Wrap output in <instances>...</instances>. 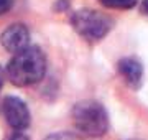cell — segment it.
<instances>
[{
    "instance_id": "6da1fadb",
    "label": "cell",
    "mask_w": 148,
    "mask_h": 140,
    "mask_svg": "<svg viewBox=\"0 0 148 140\" xmlns=\"http://www.w3.org/2000/svg\"><path fill=\"white\" fill-rule=\"evenodd\" d=\"M45 71H46V58L41 49L35 46H28L27 49L16 53L7 66V74L16 86L35 84L45 76Z\"/></svg>"
},
{
    "instance_id": "7a4b0ae2",
    "label": "cell",
    "mask_w": 148,
    "mask_h": 140,
    "mask_svg": "<svg viewBox=\"0 0 148 140\" xmlns=\"http://www.w3.org/2000/svg\"><path fill=\"white\" fill-rule=\"evenodd\" d=\"M74 125L89 137H99L107 132L109 119L106 109L95 101L77 102L73 109Z\"/></svg>"
},
{
    "instance_id": "3957f363",
    "label": "cell",
    "mask_w": 148,
    "mask_h": 140,
    "mask_svg": "<svg viewBox=\"0 0 148 140\" xmlns=\"http://www.w3.org/2000/svg\"><path fill=\"white\" fill-rule=\"evenodd\" d=\"M73 27L87 41H99L110 32L112 20L107 15L95 10H79L73 16Z\"/></svg>"
},
{
    "instance_id": "277c9868",
    "label": "cell",
    "mask_w": 148,
    "mask_h": 140,
    "mask_svg": "<svg viewBox=\"0 0 148 140\" xmlns=\"http://www.w3.org/2000/svg\"><path fill=\"white\" fill-rule=\"evenodd\" d=\"M2 112L12 129L23 130L30 125V110L21 99L8 96L2 102Z\"/></svg>"
},
{
    "instance_id": "5b68a950",
    "label": "cell",
    "mask_w": 148,
    "mask_h": 140,
    "mask_svg": "<svg viewBox=\"0 0 148 140\" xmlns=\"http://www.w3.org/2000/svg\"><path fill=\"white\" fill-rule=\"evenodd\" d=\"M28 40H30V33L27 27L21 23H15L5 30L0 36V41L3 45V48L10 53L16 54L28 48Z\"/></svg>"
},
{
    "instance_id": "8992f818",
    "label": "cell",
    "mask_w": 148,
    "mask_h": 140,
    "mask_svg": "<svg viewBox=\"0 0 148 140\" xmlns=\"http://www.w3.org/2000/svg\"><path fill=\"white\" fill-rule=\"evenodd\" d=\"M117 69L120 73V76L125 79L128 86L132 89H138L142 86V78H143V68L137 59L132 58H123L119 61Z\"/></svg>"
},
{
    "instance_id": "52a82bcc",
    "label": "cell",
    "mask_w": 148,
    "mask_h": 140,
    "mask_svg": "<svg viewBox=\"0 0 148 140\" xmlns=\"http://www.w3.org/2000/svg\"><path fill=\"white\" fill-rule=\"evenodd\" d=\"M102 5L109 7V8H119V10H127V8H132L137 0H101Z\"/></svg>"
},
{
    "instance_id": "ba28073f",
    "label": "cell",
    "mask_w": 148,
    "mask_h": 140,
    "mask_svg": "<svg viewBox=\"0 0 148 140\" xmlns=\"http://www.w3.org/2000/svg\"><path fill=\"white\" fill-rule=\"evenodd\" d=\"M46 140H76V137H73L71 134H54L49 135Z\"/></svg>"
},
{
    "instance_id": "9c48e42d",
    "label": "cell",
    "mask_w": 148,
    "mask_h": 140,
    "mask_svg": "<svg viewBox=\"0 0 148 140\" xmlns=\"http://www.w3.org/2000/svg\"><path fill=\"white\" fill-rule=\"evenodd\" d=\"M10 7H12V0H0V15H3L5 12H8Z\"/></svg>"
},
{
    "instance_id": "30bf717a",
    "label": "cell",
    "mask_w": 148,
    "mask_h": 140,
    "mask_svg": "<svg viewBox=\"0 0 148 140\" xmlns=\"http://www.w3.org/2000/svg\"><path fill=\"white\" fill-rule=\"evenodd\" d=\"M10 140H30L28 137H25V135H21V134H15V135H12Z\"/></svg>"
},
{
    "instance_id": "8fae6325",
    "label": "cell",
    "mask_w": 148,
    "mask_h": 140,
    "mask_svg": "<svg viewBox=\"0 0 148 140\" xmlns=\"http://www.w3.org/2000/svg\"><path fill=\"white\" fill-rule=\"evenodd\" d=\"M142 13L148 16V0H143V3H142Z\"/></svg>"
},
{
    "instance_id": "7c38bea8",
    "label": "cell",
    "mask_w": 148,
    "mask_h": 140,
    "mask_svg": "<svg viewBox=\"0 0 148 140\" xmlns=\"http://www.w3.org/2000/svg\"><path fill=\"white\" fill-rule=\"evenodd\" d=\"M2 84H3V71L0 68V87H2Z\"/></svg>"
}]
</instances>
